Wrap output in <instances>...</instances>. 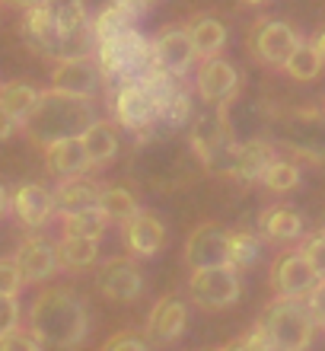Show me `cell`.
I'll use <instances>...</instances> for the list:
<instances>
[{"instance_id":"c3c4849f","label":"cell","mask_w":325,"mask_h":351,"mask_svg":"<svg viewBox=\"0 0 325 351\" xmlns=\"http://www.w3.org/2000/svg\"><path fill=\"white\" fill-rule=\"evenodd\" d=\"M322 112H325V102H322Z\"/></svg>"},{"instance_id":"9c48e42d","label":"cell","mask_w":325,"mask_h":351,"mask_svg":"<svg viewBox=\"0 0 325 351\" xmlns=\"http://www.w3.org/2000/svg\"><path fill=\"white\" fill-rule=\"evenodd\" d=\"M19 32H23V38H26V45L32 48L36 55L48 58V61H67V58H80L74 51V45H70V42H67V38L57 32L48 3L26 10V13H23V23H19Z\"/></svg>"},{"instance_id":"8992f818","label":"cell","mask_w":325,"mask_h":351,"mask_svg":"<svg viewBox=\"0 0 325 351\" xmlns=\"http://www.w3.org/2000/svg\"><path fill=\"white\" fill-rule=\"evenodd\" d=\"M303 42L297 29L274 16H259L246 32V48H249L252 61H259L261 67H284L294 48Z\"/></svg>"},{"instance_id":"ab89813d","label":"cell","mask_w":325,"mask_h":351,"mask_svg":"<svg viewBox=\"0 0 325 351\" xmlns=\"http://www.w3.org/2000/svg\"><path fill=\"white\" fill-rule=\"evenodd\" d=\"M307 306L313 319H316V326H325V278H319V285L307 294Z\"/></svg>"},{"instance_id":"277c9868","label":"cell","mask_w":325,"mask_h":351,"mask_svg":"<svg viewBox=\"0 0 325 351\" xmlns=\"http://www.w3.org/2000/svg\"><path fill=\"white\" fill-rule=\"evenodd\" d=\"M265 339H268L271 351H309L316 342V319L309 313L307 300L297 297H274L255 319Z\"/></svg>"},{"instance_id":"e575fe53","label":"cell","mask_w":325,"mask_h":351,"mask_svg":"<svg viewBox=\"0 0 325 351\" xmlns=\"http://www.w3.org/2000/svg\"><path fill=\"white\" fill-rule=\"evenodd\" d=\"M99 351H150V345H147V339L140 332H134V329H121V332L109 335Z\"/></svg>"},{"instance_id":"8fae6325","label":"cell","mask_w":325,"mask_h":351,"mask_svg":"<svg viewBox=\"0 0 325 351\" xmlns=\"http://www.w3.org/2000/svg\"><path fill=\"white\" fill-rule=\"evenodd\" d=\"M239 71L226 61V58H207V61H198V71H195V93L198 99L217 109V106H226L239 96Z\"/></svg>"},{"instance_id":"83f0119b","label":"cell","mask_w":325,"mask_h":351,"mask_svg":"<svg viewBox=\"0 0 325 351\" xmlns=\"http://www.w3.org/2000/svg\"><path fill=\"white\" fill-rule=\"evenodd\" d=\"M284 74L290 77V80H300V84H313L319 74L325 71V58L319 55V48L313 45V42H300L297 48H294V55L284 61V67H281Z\"/></svg>"},{"instance_id":"ffe728a7","label":"cell","mask_w":325,"mask_h":351,"mask_svg":"<svg viewBox=\"0 0 325 351\" xmlns=\"http://www.w3.org/2000/svg\"><path fill=\"white\" fill-rule=\"evenodd\" d=\"M188 329V304L179 300V297L166 294L159 297L157 304L150 306L147 313V335L153 342L159 345H169V342H179Z\"/></svg>"},{"instance_id":"74e56055","label":"cell","mask_w":325,"mask_h":351,"mask_svg":"<svg viewBox=\"0 0 325 351\" xmlns=\"http://www.w3.org/2000/svg\"><path fill=\"white\" fill-rule=\"evenodd\" d=\"M19 300L16 297H0V339L19 329Z\"/></svg>"},{"instance_id":"f35d334b","label":"cell","mask_w":325,"mask_h":351,"mask_svg":"<svg viewBox=\"0 0 325 351\" xmlns=\"http://www.w3.org/2000/svg\"><path fill=\"white\" fill-rule=\"evenodd\" d=\"M0 351H45L42 345H38V339L32 332H23V329H16V332H10L0 339Z\"/></svg>"},{"instance_id":"7402d4cb","label":"cell","mask_w":325,"mask_h":351,"mask_svg":"<svg viewBox=\"0 0 325 351\" xmlns=\"http://www.w3.org/2000/svg\"><path fill=\"white\" fill-rule=\"evenodd\" d=\"M259 227H261V237H265V240L281 243V246L303 240V233H307L300 211H294L290 204H268V208L259 214Z\"/></svg>"},{"instance_id":"60d3db41","label":"cell","mask_w":325,"mask_h":351,"mask_svg":"<svg viewBox=\"0 0 325 351\" xmlns=\"http://www.w3.org/2000/svg\"><path fill=\"white\" fill-rule=\"evenodd\" d=\"M112 3H118V7L125 10L131 19H140L144 13H150V10L157 7L159 0H112Z\"/></svg>"},{"instance_id":"2e32d148","label":"cell","mask_w":325,"mask_h":351,"mask_svg":"<svg viewBox=\"0 0 325 351\" xmlns=\"http://www.w3.org/2000/svg\"><path fill=\"white\" fill-rule=\"evenodd\" d=\"M153 55H157V64L166 71V74H176L185 80L192 71H195V45L188 38L185 26H166L153 36Z\"/></svg>"},{"instance_id":"4dcf8cb0","label":"cell","mask_w":325,"mask_h":351,"mask_svg":"<svg viewBox=\"0 0 325 351\" xmlns=\"http://www.w3.org/2000/svg\"><path fill=\"white\" fill-rule=\"evenodd\" d=\"M134 23H138V19H131L128 13L118 7V3H105L96 16H90V32H93L96 45H99V42H109V38L121 36V32H128Z\"/></svg>"},{"instance_id":"e0dca14e","label":"cell","mask_w":325,"mask_h":351,"mask_svg":"<svg viewBox=\"0 0 325 351\" xmlns=\"http://www.w3.org/2000/svg\"><path fill=\"white\" fill-rule=\"evenodd\" d=\"M51 90L70 93V96H86L93 99L103 90V74L93 55L86 58H67V61H55L51 67Z\"/></svg>"},{"instance_id":"603a6c76","label":"cell","mask_w":325,"mask_h":351,"mask_svg":"<svg viewBox=\"0 0 325 351\" xmlns=\"http://www.w3.org/2000/svg\"><path fill=\"white\" fill-rule=\"evenodd\" d=\"M99 189L103 185L90 179V176H74V179H61L55 189V208L57 217L61 214H74V211H86L99 204Z\"/></svg>"},{"instance_id":"5b68a950","label":"cell","mask_w":325,"mask_h":351,"mask_svg":"<svg viewBox=\"0 0 325 351\" xmlns=\"http://www.w3.org/2000/svg\"><path fill=\"white\" fill-rule=\"evenodd\" d=\"M290 154L325 163V112L322 109H290L278 119V141Z\"/></svg>"},{"instance_id":"7c38bea8","label":"cell","mask_w":325,"mask_h":351,"mask_svg":"<svg viewBox=\"0 0 325 351\" xmlns=\"http://www.w3.org/2000/svg\"><path fill=\"white\" fill-rule=\"evenodd\" d=\"M185 265L188 268H214L230 265V230L217 221H201L185 237Z\"/></svg>"},{"instance_id":"9a60e30c","label":"cell","mask_w":325,"mask_h":351,"mask_svg":"<svg viewBox=\"0 0 325 351\" xmlns=\"http://www.w3.org/2000/svg\"><path fill=\"white\" fill-rule=\"evenodd\" d=\"M13 262H16L19 275L26 285H42L48 278L57 275V250L48 237H38V233H29L26 240H19L16 252H13Z\"/></svg>"},{"instance_id":"d6a6232c","label":"cell","mask_w":325,"mask_h":351,"mask_svg":"<svg viewBox=\"0 0 325 351\" xmlns=\"http://www.w3.org/2000/svg\"><path fill=\"white\" fill-rule=\"evenodd\" d=\"M261 259V240L252 230H230V265L252 268Z\"/></svg>"},{"instance_id":"ba28073f","label":"cell","mask_w":325,"mask_h":351,"mask_svg":"<svg viewBox=\"0 0 325 351\" xmlns=\"http://www.w3.org/2000/svg\"><path fill=\"white\" fill-rule=\"evenodd\" d=\"M242 294V281H239V268L233 265H214V268H192L188 275V297L198 310H226L239 300Z\"/></svg>"},{"instance_id":"30bf717a","label":"cell","mask_w":325,"mask_h":351,"mask_svg":"<svg viewBox=\"0 0 325 351\" xmlns=\"http://www.w3.org/2000/svg\"><path fill=\"white\" fill-rule=\"evenodd\" d=\"M278 160V144L268 138H249V141H233L230 154L223 160V176H230L242 185L261 182L265 169Z\"/></svg>"},{"instance_id":"f546056e","label":"cell","mask_w":325,"mask_h":351,"mask_svg":"<svg viewBox=\"0 0 325 351\" xmlns=\"http://www.w3.org/2000/svg\"><path fill=\"white\" fill-rule=\"evenodd\" d=\"M38 96H42V90L26 84V80H7V84H0V106H3L19 125L29 119V112L36 109Z\"/></svg>"},{"instance_id":"cb8c5ba5","label":"cell","mask_w":325,"mask_h":351,"mask_svg":"<svg viewBox=\"0 0 325 351\" xmlns=\"http://www.w3.org/2000/svg\"><path fill=\"white\" fill-rule=\"evenodd\" d=\"M185 32L195 45V55L198 61H207V58H217L226 45V26H223L217 16L211 13H198L185 23Z\"/></svg>"},{"instance_id":"d590c367","label":"cell","mask_w":325,"mask_h":351,"mask_svg":"<svg viewBox=\"0 0 325 351\" xmlns=\"http://www.w3.org/2000/svg\"><path fill=\"white\" fill-rule=\"evenodd\" d=\"M23 275H19V268L13 259H0V297H19L23 291Z\"/></svg>"},{"instance_id":"7dc6e473","label":"cell","mask_w":325,"mask_h":351,"mask_svg":"<svg viewBox=\"0 0 325 351\" xmlns=\"http://www.w3.org/2000/svg\"><path fill=\"white\" fill-rule=\"evenodd\" d=\"M322 227H325V217H322Z\"/></svg>"},{"instance_id":"ac0fdd59","label":"cell","mask_w":325,"mask_h":351,"mask_svg":"<svg viewBox=\"0 0 325 351\" xmlns=\"http://www.w3.org/2000/svg\"><path fill=\"white\" fill-rule=\"evenodd\" d=\"M10 211L26 230H42L57 214L55 192L42 182H23L16 192H10Z\"/></svg>"},{"instance_id":"7a4b0ae2","label":"cell","mask_w":325,"mask_h":351,"mask_svg":"<svg viewBox=\"0 0 325 351\" xmlns=\"http://www.w3.org/2000/svg\"><path fill=\"white\" fill-rule=\"evenodd\" d=\"M99 119L96 115V102L86 96H70L61 90H42L36 109L29 112V119L19 125V131L26 134L36 147L45 150L55 141L67 138H83V131Z\"/></svg>"},{"instance_id":"8d00e7d4","label":"cell","mask_w":325,"mask_h":351,"mask_svg":"<svg viewBox=\"0 0 325 351\" xmlns=\"http://www.w3.org/2000/svg\"><path fill=\"white\" fill-rule=\"evenodd\" d=\"M217 351H271V345H268V339L252 326L246 335H236V339H230V342L220 345Z\"/></svg>"},{"instance_id":"d6986e66","label":"cell","mask_w":325,"mask_h":351,"mask_svg":"<svg viewBox=\"0 0 325 351\" xmlns=\"http://www.w3.org/2000/svg\"><path fill=\"white\" fill-rule=\"evenodd\" d=\"M121 243L134 259H150L166 246V223L159 214L140 208L131 221L121 223Z\"/></svg>"},{"instance_id":"836d02e7","label":"cell","mask_w":325,"mask_h":351,"mask_svg":"<svg viewBox=\"0 0 325 351\" xmlns=\"http://www.w3.org/2000/svg\"><path fill=\"white\" fill-rule=\"evenodd\" d=\"M300 252L307 256L313 271H316L319 278H325V227H319V230H313V233H303Z\"/></svg>"},{"instance_id":"3957f363","label":"cell","mask_w":325,"mask_h":351,"mask_svg":"<svg viewBox=\"0 0 325 351\" xmlns=\"http://www.w3.org/2000/svg\"><path fill=\"white\" fill-rule=\"evenodd\" d=\"M99 74H103L105 86H118V84H134L144 80L150 71H157V55H153V38H147L138 26H131L128 32L99 42L93 51Z\"/></svg>"},{"instance_id":"44dd1931","label":"cell","mask_w":325,"mask_h":351,"mask_svg":"<svg viewBox=\"0 0 325 351\" xmlns=\"http://www.w3.org/2000/svg\"><path fill=\"white\" fill-rule=\"evenodd\" d=\"M42 160H45V173L55 176L57 182H61V179H74V176H86L93 169L80 138H67V141L48 144V147L42 150Z\"/></svg>"},{"instance_id":"4fadbf2b","label":"cell","mask_w":325,"mask_h":351,"mask_svg":"<svg viewBox=\"0 0 325 351\" xmlns=\"http://www.w3.org/2000/svg\"><path fill=\"white\" fill-rule=\"evenodd\" d=\"M316 285L319 275L313 271V265L300 250H284L281 256H274V265H271V291H274V297L307 300V294Z\"/></svg>"},{"instance_id":"b9f144b4","label":"cell","mask_w":325,"mask_h":351,"mask_svg":"<svg viewBox=\"0 0 325 351\" xmlns=\"http://www.w3.org/2000/svg\"><path fill=\"white\" fill-rule=\"evenodd\" d=\"M16 131H19V121L13 119V115H10V112L3 109V106H0V141L13 138V134H16Z\"/></svg>"},{"instance_id":"ee69618b","label":"cell","mask_w":325,"mask_h":351,"mask_svg":"<svg viewBox=\"0 0 325 351\" xmlns=\"http://www.w3.org/2000/svg\"><path fill=\"white\" fill-rule=\"evenodd\" d=\"M10 211V192H7V185L0 182V217Z\"/></svg>"},{"instance_id":"484cf974","label":"cell","mask_w":325,"mask_h":351,"mask_svg":"<svg viewBox=\"0 0 325 351\" xmlns=\"http://www.w3.org/2000/svg\"><path fill=\"white\" fill-rule=\"evenodd\" d=\"M57 265L64 271H86L99 262V240H80V237H61L55 243Z\"/></svg>"},{"instance_id":"f6af8a7d","label":"cell","mask_w":325,"mask_h":351,"mask_svg":"<svg viewBox=\"0 0 325 351\" xmlns=\"http://www.w3.org/2000/svg\"><path fill=\"white\" fill-rule=\"evenodd\" d=\"M309 42H313V45L319 48V55L325 58V29H319V32H316V36H313V38H309Z\"/></svg>"},{"instance_id":"5bb4252c","label":"cell","mask_w":325,"mask_h":351,"mask_svg":"<svg viewBox=\"0 0 325 351\" xmlns=\"http://www.w3.org/2000/svg\"><path fill=\"white\" fill-rule=\"evenodd\" d=\"M96 285H99V294L115 300V304H131L144 294V275H140L134 256H112L99 268Z\"/></svg>"},{"instance_id":"7bdbcfd3","label":"cell","mask_w":325,"mask_h":351,"mask_svg":"<svg viewBox=\"0 0 325 351\" xmlns=\"http://www.w3.org/2000/svg\"><path fill=\"white\" fill-rule=\"evenodd\" d=\"M7 7H13V10H19V13H26V10H32V7H42L45 0H3Z\"/></svg>"},{"instance_id":"1f68e13d","label":"cell","mask_w":325,"mask_h":351,"mask_svg":"<svg viewBox=\"0 0 325 351\" xmlns=\"http://www.w3.org/2000/svg\"><path fill=\"white\" fill-rule=\"evenodd\" d=\"M300 179H303V173H300L297 163H294V160L278 157L268 169H265L261 185H265L271 195H287V192H294V189L300 185Z\"/></svg>"},{"instance_id":"bcb514c9","label":"cell","mask_w":325,"mask_h":351,"mask_svg":"<svg viewBox=\"0 0 325 351\" xmlns=\"http://www.w3.org/2000/svg\"><path fill=\"white\" fill-rule=\"evenodd\" d=\"M239 3H249V7H259V3H265V0H239Z\"/></svg>"},{"instance_id":"52a82bcc","label":"cell","mask_w":325,"mask_h":351,"mask_svg":"<svg viewBox=\"0 0 325 351\" xmlns=\"http://www.w3.org/2000/svg\"><path fill=\"white\" fill-rule=\"evenodd\" d=\"M109 109H112V119H115V128L140 134V138H147L150 131L159 125L157 102L150 99V93L144 90L140 80L109 86Z\"/></svg>"},{"instance_id":"4316f807","label":"cell","mask_w":325,"mask_h":351,"mask_svg":"<svg viewBox=\"0 0 325 351\" xmlns=\"http://www.w3.org/2000/svg\"><path fill=\"white\" fill-rule=\"evenodd\" d=\"M112 221L99 208H86V211L61 214V237H80V240H103L109 233Z\"/></svg>"},{"instance_id":"f1b7e54d","label":"cell","mask_w":325,"mask_h":351,"mask_svg":"<svg viewBox=\"0 0 325 351\" xmlns=\"http://www.w3.org/2000/svg\"><path fill=\"white\" fill-rule=\"evenodd\" d=\"M96 208H99L112 223H125L140 211L138 195L131 192V189H125V185H103V189H99V204H96Z\"/></svg>"},{"instance_id":"6da1fadb","label":"cell","mask_w":325,"mask_h":351,"mask_svg":"<svg viewBox=\"0 0 325 351\" xmlns=\"http://www.w3.org/2000/svg\"><path fill=\"white\" fill-rule=\"evenodd\" d=\"M26 329L38 339L42 348L70 351L80 348L90 335V313L83 297L70 287H45L36 294L26 313Z\"/></svg>"},{"instance_id":"d4e9b609","label":"cell","mask_w":325,"mask_h":351,"mask_svg":"<svg viewBox=\"0 0 325 351\" xmlns=\"http://www.w3.org/2000/svg\"><path fill=\"white\" fill-rule=\"evenodd\" d=\"M83 147H86V157H90V167L93 169H103L109 167L112 160L118 157V128L112 125V121H103L96 119L90 128L83 131Z\"/></svg>"}]
</instances>
